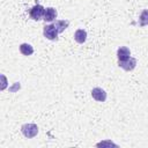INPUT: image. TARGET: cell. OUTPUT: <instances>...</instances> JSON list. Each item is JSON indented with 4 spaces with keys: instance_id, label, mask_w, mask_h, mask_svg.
Instances as JSON below:
<instances>
[{
    "instance_id": "obj_9",
    "label": "cell",
    "mask_w": 148,
    "mask_h": 148,
    "mask_svg": "<svg viewBox=\"0 0 148 148\" xmlns=\"http://www.w3.org/2000/svg\"><path fill=\"white\" fill-rule=\"evenodd\" d=\"M18 50H20V52L23 54V56H31L32 53H34V47L30 45V44H28V43H22L21 45H20V47H18Z\"/></svg>"
},
{
    "instance_id": "obj_6",
    "label": "cell",
    "mask_w": 148,
    "mask_h": 148,
    "mask_svg": "<svg viewBox=\"0 0 148 148\" xmlns=\"http://www.w3.org/2000/svg\"><path fill=\"white\" fill-rule=\"evenodd\" d=\"M117 58H118V61H124V60H127L128 58H131L130 49L126 46H120L117 50Z\"/></svg>"
},
{
    "instance_id": "obj_1",
    "label": "cell",
    "mask_w": 148,
    "mask_h": 148,
    "mask_svg": "<svg viewBox=\"0 0 148 148\" xmlns=\"http://www.w3.org/2000/svg\"><path fill=\"white\" fill-rule=\"evenodd\" d=\"M21 132L25 138L32 139L38 134V126L36 124H23L21 126Z\"/></svg>"
},
{
    "instance_id": "obj_8",
    "label": "cell",
    "mask_w": 148,
    "mask_h": 148,
    "mask_svg": "<svg viewBox=\"0 0 148 148\" xmlns=\"http://www.w3.org/2000/svg\"><path fill=\"white\" fill-rule=\"evenodd\" d=\"M74 39L79 44H83L87 40V31L84 29H77L74 32Z\"/></svg>"
},
{
    "instance_id": "obj_3",
    "label": "cell",
    "mask_w": 148,
    "mask_h": 148,
    "mask_svg": "<svg viewBox=\"0 0 148 148\" xmlns=\"http://www.w3.org/2000/svg\"><path fill=\"white\" fill-rule=\"evenodd\" d=\"M58 30L56 28L54 24H47L44 27L43 29V35L45 38L50 39V40H57L58 39Z\"/></svg>"
},
{
    "instance_id": "obj_11",
    "label": "cell",
    "mask_w": 148,
    "mask_h": 148,
    "mask_svg": "<svg viewBox=\"0 0 148 148\" xmlns=\"http://www.w3.org/2000/svg\"><path fill=\"white\" fill-rule=\"evenodd\" d=\"M148 24V9H143L139 16V25L145 27Z\"/></svg>"
},
{
    "instance_id": "obj_5",
    "label": "cell",
    "mask_w": 148,
    "mask_h": 148,
    "mask_svg": "<svg viewBox=\"0 0 148 148\" xmlns=\"http://www.w3.org/2000/svg\"><path fill=\"white\" fill-rule=\"evenodd\" d=\"M118 65L119 67H121L124 71H133L136 66V60L134 58H128L127 60H124V61H118Z\"/></svg>"
},
{
    "instance_id": "obj_12",
    "label": "cell",
    "mask_w": 148,
    "mask_h": 148,
    "mask_svg": "<svg viewBox=\"0 0 148 148\" xmlns=\"http://www.w3.org/2000/svg\"><path fill=\"white\" fill-rule=\"evenodd\" d=\"M105 145H108V146H116L114 143H112V142H110V141H108V142H99V143H97V146H105Z\"/></svg>"
},
{
    "instance_id": "obj_7",
    "label": "cell",
    "mask_w": 148,
    "mask_h": 148,
    "mask_svg": "<svg viewBox=\"0 0 148 148\" xmlns=\"http://www.w3.org/2000/svg\"><path fill=\"white\" fill-rule=\"evenodd\" d=\"M57 18V10L53 7H47L45 8V13H44V17L43 20L45 22H52Z\"/></svg>"
},
{
    "instance_id": "obj_4",
    "label": "cell",
    "mask_w": 148,
    "mask_h": 148,
    "mask_svg": "<svg viewBox=\"0 0 148 148\" xmlns=\"http://www.w3.org/2000/svg\"><path fill=\"white\" fill-rule=\"evenodd\" d=\"M91 96L97 102H105V99H106V91L104 89L99 88V87H96V88L91 89Z\"/></svg>"
},
{
    "instance_id": "obj_2",
    "label": "cell",
    "mask_w": 148,
    "mask_h": 148,
    "mask_svg": "<svg viewBox=\"0 0 148 148\" xmlns=\"http://www.w3.org/2000/svg\"><path fill=\"white\" fill-rule=\"evenodd\" d=\"M44 13H45V8L42 5H35L29 10L30 18H32L34 21H40V20H43Z\"/></svg>"
},
{
    "instance_id": "obj_10",
    "label": "cell",
    "mask_w": 148,
    "mask_h": 148,
    "mask_svg": "<svg viewBox=\"0 0 148 148\" xmlns=\"http://www.w3.org/2000/svg\"><path fill=\"white\" fill-rule=\"evenodd\" d=\"M68 24H69V22L66 21V20H58V21H56V23H54V25H56L58 32H64L65 29H67Z\"/></svg>"
}]
</instances>
